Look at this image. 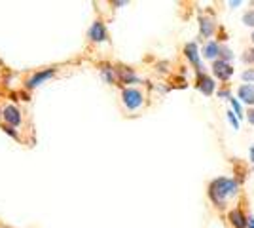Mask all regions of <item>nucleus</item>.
Wrapping results in <instances>:
<instances>
[{"instance_id": "6", "label": "nucleus", "mask_w": 254, "mask_h": 228, "mask_svg": "<svg viewBox=\"0 0 254 228\" xmlns=\"http://www.w3.org/2000/svg\"><path fill=\"white\" fill-rule=\"evenodd\" d=\"M89 36H91V40H95V42H103V40H106L105 25H103L101 21H95L93 23V27H91V31H89Z\"/></svg>"}, {"instance_id": "21", "label": "nucleus", "mask_w": 254, "mask_h": 228, "mask_svg": "<svg viewBox=\"0 0 254 228\" xmlns=\"http://www.w3.org/2000/svg\"><path fill=\"white\" fill-rule=\"evenodd\" d=\"M4 130L8 131V133H10L11 137H17V133H15V131H13V128H4Z\"/></svg>"}, {"instance_id": "9", "label": "nucleus", "mask_w": 254, "mask_h": 228, "mask_svg": "<svg viewBox=\"0 0 254 228\" xmlns=\"http://www.w3.org/2000/svg\"><path fill=\"white\" fill-rule=\"evenodd\" d=\"M230 219H232V225L235 228H247V219L243 217V213L239 209H233L230 213Z\"/></svg>"}, {"instance_id": "3", "label": "nucleus", "mask_w": 254, "mask_h": 228, "mask_svg": "<svg viewBox=\"0 0 254 228\" xmlns=\"http://www.w3.org/2000/svg\"><path fill=\"white\" fill-rule=\"evenodd\" d=\"M212 73L218 76L220 80H228V78L233 75V69H232V65L226 63V61H216V63L212 65Z\"/></svg>"}, {"instance_id": "11", "label": "nucleus", "mask_w": 254, "mask_h": 228, "mask_svg": "<svg viewBox=\"0 0 254 228\" xmlns=\"http://www.w3.org/2000/svg\"><path fill=\"white\" fill-rule=\"evenodd\" d=\"M212 31H214V23H212V19L211 17H203L201 19V34L203 36H211L212 34Z\"/></svg>"}, {"instance_id": "8", "label": "nucleus", "mask_w": 254, "mask_h": 228, "mask_svg": "<svg viewBox=\"0 0 254 228\" xmlns=\"http://www.w3.org/2000/svg\"><path fill=\"white\" fill-rule=\"evenodd\" d=\"M53 75H55V69H48V71H44V73H38V75H34L31 80L27 82V86H29V87L38 86L40 82H44L46 78H50V76H53Z\"/></svg>"}, {"instance_id": "1", "label": "nucleus", "mask_w": 254, "mask_h": 228, "mask_svg": "<svg viewBox=\"0 0 254 228\" xmlns=\"http://www.w3.org/2000/svg\"><path fill=\"white\" fill-rule=\"evenodd\" d=\"M237 190H239V185H237L233 179L220 177V179H214L211 183V186H209V196H211V200L216 206L222 207L224 202H226V198L237 194Z\"/></svg>"}, {"instance_id": "12", "label": "nucleus", "mask_w": 254, "mask_h": 228, "mask_svg": "<svg viewBox=\"0 0 254 228\" xmlns=\"http://www.w3.org/2000/svg\"><path fill=\"white\" fill-rule=\"evenodd\" d=\"M186 55L191 59V63H195V65L199 67V57H197V46L195 44H188L186 46Z\"/></svg>"}, {"instance_id": "2", "label": "nucleus", "mask_w": 254, "mask_h": 228, "mask_svg": "<svg viewBox=\"0 0 254 228\" xmlns=\"http://www.w3.org/2000/svg\"><path fill=\"white\" fill-rule=\"evenodd\" d=\"M124 103H126L127 109L135 110L142 105V93L138 89H124Z\"/></svg>"}, {"instance_id": "19", "label": "nucleus", "mask_w": 254, "mask_h": 228, "mask_svg": "<svg viewBox=\"0 0 254 228\" xmlns=\"http://www.w3.org/2000/svg\"><path fill=\"white\" fill-rule=\"evenodd\" d=\"M247 118H249V122L254 126V109L253 110H249V114H247Z\"/></svg>"}, {"instance_id": "20", "label": "nucleus", "mask_w": 254, "mask_h": 228, "mask_svg": "<svg viewBox=\"0 0 254 228\" xmlns=\"http://www.w3.org/2000/svg\"><path fill=\"white\" fill-rule=\"evenodd\" d=\"M247 228H254V219H247Z\"/></svg>"}, {"instance_id": "18", "label": "nucleus", "mask_w": 254, "mask_h": 228, "mask_svg": "<svg viewBox=\"0 0 254 228\" xmlns=\"http://www.w3.org/2000/svg\"><path fill=\"white\" fill-rule=\"evenodd\" d=\"M230 101H232V107H233V110H235V112H237V114H239V116H241V107H239V103H237V101H235V99H230Z\"/></svg>"}, {"instance_id": "16", "label": "nucleus", "mask_w": 254, "mask_h": 228, "mask_svg": "<svg viewBox=\"0 0 254 228\" xmlns=\"http://www.w3.org/2000/svg\"><path fill=\"white\" fill-rule=\"evenodd\" d=\"M243 80H247V82H251V80H253V82H254V69H253V71H251V69H249V71H245Z\"/></svg>"}, {"instance_id": "7", "label": "nucleus", "mask_w": 254, "mask_h": 228, "mask_svg": "<svg viewBox=\"0 0 254 228\" xmlns=\"http://www.w3.org/2000/svg\"><path fill=\"white\" fill-rule=\"evenodd\" d=\"M239 97L243 99L245 103L254 105V84H245L239 87Z\"/></svg>"}, {"instance_id": "13", "label": "nucleus", "mask_w": 254, "mask_h": 228, "mask_svg": "<svg viewBox=\"0 0 254 228\" xmlns=\"http://www.w3.org/2000/svg\"><path fill=\"white\" fill-rule=\"evenodd\" d=\"M243 23L247 25V27H254V10L247 11L243 15Z\"/></svg>"}, {"instance_id": "4", "label": "nucleus", "mask_w": 254, "mask_h": 228, "mask_svg": "<svg viewBox=\"0 0 254 228\" xmlns=\"http://www.w3.org/2000/svg\"><path fill=\"white\" fill-rule=\"evenodd\" d=\"M2 116L6 118V122H10L11 126H19L21 124V114H19V110L15 109L13 105H10V107H6V109L2 110Z\"/></svg>"}, {"instance_id": "23", "label": "nucleus", "mask_w": 254, "mask_h": 228, "mask_svg": "<svg viewBox=\"0 0 254 228\" xmlns=\"http://www.w3.org/2000/svg\"><path fill=\"white\" fill-rule=\"evenodd\" d=\"M253 40H254V33H253Z\"/></svg>"}, {"instance_id": "22", "label": "nucleus", "mask_w": 254, "mask_h": 228, "mask_svg": "<svg viewBox=\"0 0 254 228\" xmlns=\"http://www.w3.org/2000/svg\"><path fill=\"white\" fill-rule=\"evenodd\" d=\"M251 160H253V162H254V147H253V149H251Z\"/></svg>"}, {"instance_id": "17", "label": "nucleus", "mask_w": 254, "mask_h": 228, "mask_svg": "<svg viewBox=\"0 0 254 228\" xmlns=\"http://www.w3.org/2000/svg\"><path fill=\"white\" fill-rule=\"evenodd\" d=\"M228 120L232 122V126H233V128H235V130L239 128V124H237V120H235V116H233V112H228Z\"/></svg>"}, {"instance_id": "10", "label": "nucleus", "mask_w": 254, "mask_h": 228, "mask_svg": "<svg viewBox=\"0 0 254 228\" xmlns=\"http://www.w3.org/2000/svg\"><path fill=\"white\" fill-rule=\"evenodd\" d=\"M218 54H220V48H218V44L216 42L205 44V48H203V55H205L207 59H212V57H216Z\"/></svg>"}, {"instance_id": "5", "label": "nucleus", "mask_w": 254, "mask_h": 228, "mask_svg": "<svg viewBox=\"0 0 254 228\" xmlns=\"http://www.w3.org/2000/svg\"><path fill=\"white\" fill-rule=\"evenodd\" d=\"M197 87L201 89L205 95H211L212 91H214V80L199 73V78H197Z\"/></svg>"}, {"instance_id": "14", "label": "nucleus", "mask_w": 254, "mask_h": 228, "mask_svg": "<svg viewBox=\"0 0 254 228\" xmlns=\"http://www.w3.org/2000/svg\"><path fill=\"white\" fill-rule=\"evenodd\" d=\"M243 61H247V63H254V48L253 50H247V52H245Z\"/></svg>"}, {"instance_id": "15", "label": "nucleus", "mask_w": 254, "mask_h": 228, "mask_svg": "<svg viewBox=\"0 0 254 228\" xmlns=\"http://www.w3.org/2000/svg\"><path fill=\"white\" fill-rule=\"evenodd\" d=\"M220 55H222V61H226V63H228V59H232V52H230L228 48H222V50H220Z\"/></svg>"}]
</instances>
